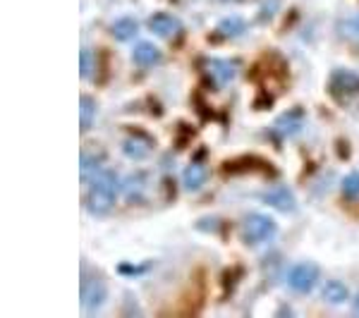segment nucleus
Listing matches in <instances>:
<instances>
[{
	"label": "nucleus",
	"instance_id": "obj_1",
	"mask_svg": "<svg viewBox=\"0 0 359 318\" xmlns=\"http://www.w3.org/2000/svg\"><path fill=\"white\" fill-rule=\"evenodd\" d=\"M120 192V180L113 170H98L91 177L89 184V194H86V211L94 213V216H106L111 213V208L115 206Z\"/></svg>",
	"mask_w": 359,
	"mask_h": 318
},
{
	"label": "nucleus",
	"instance_id": "obj_2",
	"mask_svg": "<svg viewBox=\"0 0 359 318\" xmlns=\"http://www.w3.org/2000/svg\"><path fill=\"white\" fill-rule=\"evenodd\" d=\"M278 228L273 223L271 216H264V213H249V216L242 221V228H240V235H242V242L247 247H259V244H266L276 237Z\"/></svg>",
	"mask_w": 359,
	"mask_h": 318
},
{
	"label": "nucleus",
	"instance_id": "obj_3",
	"mask_svg": "<svg viewBox=\"0 0 359 318\" xmlns=\"http://www.w3.org/2000/svg\"><path fill=\"white\" fill-rule=\"evenodd\" d=\"M287 287L294 292V294H309L311 290L316 287L318 282V268L314 263H297L287 270Z\"/></svg>",
	"mask_w": 359,
	"mask_h": 318
},
{
	"label": "nucleus",
	"instance_id": "obj_4",
	"mask_svg": "<svg viewBox=\"0 0 359 318\" xmlns=\"http://www.w3.org/2000/svg\"><path fill=\"white\" fill-rule=\"evenodd\" d=\"M108 290L103 285V280L96 273H89L82 277V309L84 311H96L98 306L106 302Z\"/></svg>",
	"mask_w": 359,
	"mask_h": 318
},
{
	"label": "nucleus",
	"instance_id": "obj_5",
	"mask_svg": "<svg viewBox=\"0 0 359 318\" xmlns=\"http://www.w3.org/2000/svg\"><path fill=\"white\" fill-rule=\"evenodd\" d=\"M304 125V113L302 108H292V111L283 113L280 118L273 123V137L276 139H287V137H294Z\"/></svg>",
	"mask_w": 359,
	"mask_h": 318
},
{
	"label": "nucleus",
	"instance_id": "obj_6",
	"mask_svg": "<svg viewBox=\"0 0 359 318\" xmlns=\"http://www.w3.org/2000/svg\"><path fill=\"white\" fill-rule=\"evenodd\" d=\"M331 91L335 96H357L359 94V74L352 69H335L331 74Z\"/></svg>",
	"mask_w": 359,
	"mask_h": 318
},
{
	"label": "nucleus",
	"instance_id": "obj_7",
	"mask_svg": "<svg viewBox=\"0 0 359 318\" xmlns=\"http://www.w3.org/2000/svg\"><path fill=\"white\" fill-rule=\"evenodd\" d=\"M120 151H123L130 160H144L149 158L154 151V141L149 137L144 134H130L123 139V144H120Z\"/></svg>",
	"mask_w": 359,
	"mask_h": 318
},
{
	"label": "nucleus",
	"instance_id": "obj_8",
	"mask_svg": "<svg viewBox=\"0 0 359 318\" xmlns=\"http://www.w3.org/2000/svg\"><path fill=\"white\" fill-rule=\"evenodd\" d=\"M149 32H154L156 36H161V39H175L177 34H182V22H180L175 15L156 13L151 20H149Z\"/></svg>",
	"mask_w": 359,
	"mask_h": 318
},
{
	"label": "nucleus",
	"instance_id": "obj_9",
	"mask_svg": "<svg viewBox=\"0 0 359 318\" xmlns=\"http://www.w3.org/2000/svg\"><path fill=\"white\" fill-rule=\"evenodd\" d=\"M235 72H237V65L233 60H218L216 57V60L206 62V74L216 86H225L235 77Z\"/></svg>",
	"mask_w": 359,
	"mask_h": 318
},
{
	"label": "nucleus",
	"instance_id": "obj_10",
	"mask_svg": "<svg viewBox=\"0 0 359 318\" xmlns=\"http://www.w3.org/2000/svg\"><path fill=\"white\" fill-rule=\"evenodd\" d=\"M208 180V167L204 163H199V160H194V163H189L184 167L182 172V184L187 192H199L201 187L206 184Z\"/></svg>",
	"mask_w": 359,
	"mask_h": 318
},
{
	"label": "nucleus",
	"instance_id": "obj_11",
	"mask_svg": "<svg viewBox=\"0 0 359 318\" xmlns=\"http://www.w3.org/2000/svg\"><path fill=\"white\" fill-rule=\"evenodd\" d=\"M264 201L269 204L271 208H278V211H283V213H290L294 211V196L292 192L287 187H273V189H269V192L264 194Z\"/></svg>",
	"mask_w": 359,
	"mask_h": 318
},
{
	"label": "nucleus",
	"instance_id": "obj_12",
	"mask_svg": "<svg viewBox=\"0 0 359 318\" xmlns=\"http://www.w3.org/2000/svg\"><path fill=\"white\" fill-rule=\"evenodd\" d=\"M132 57H135V62L139 67H151L156 62H161V50L156 48L154 43L149 41H142L135 46V50H132Z\"/></svg>",
	"mask_w": 359,
	"mask_h": 318
},
{
	"label": "nucleus",
	"instance_id": "obj_13",
	"mask_svg": "<svg viewBox=\"0 0 359 318\" xmlns=\"http://www.w3.org/2000/svg\"><path fill=\"white\" fill-rule=\"evenodd\" d=\"M338 34H340V39H343V41L359 46V13L345 15L343 20L338 22Z\"/></svg>",
	"mask_w": 359,
	"mask_h": 318
},
{
	"label": "nucleus",
	"instance_id": "obj_14",
	"mask_svg": "<svg viewBox=\"0 0 359 318\" xmlns=\"http://www.w3.org/2000/svg\"><path fill=\"white\" fill-rule=\"evenodd\" d=\"M137 32H139V25L132 17H123V20H118L115 25L111 27V34H113V39L115 41H132V39L137 36Z\"/></svg>",
	"mask_w": 359,
	"mask_h": 318
},
{
	"label": "nucleus",
	"instance_id": "obj_15",
	"mask_svg": "<svg viewBox=\"0 0 359 318\" xmlns=\"http://www.w3.org/2000/svg\"><path fill=\"white\" fill-rule=\"evenodd\" d=\"M321 297H323V302H326V304L338 306V304H343L347 299V287L340 280H331V282H326V285H323Z\"/></svg>",
	"mask_w": 359,
	"mask_h": 318
},
{
	"label": "nucleus",
	"instance_id": "obj_16",
	"mask_svg": "<svg viewBox=\"0 0 359 318\" xmlns=\"http://www.w3.org/2000/svg\"><path fill=\"white\" fill-rule=\"evenodd\" d=\"M218 32L225 39H237V36H245L247 32V22L242 17H225V20L218 25Z\"/></svg>",
	"mask_w": 359,
	"mask_h": 318
},
{
	"label": "nucleus",
	"instance_id": "obj_17",
	"mask_svg": "<svg viewBox=\"0 0 359 318\" xmlns=\"http://www.w3.org/2000/svg\"><path fill=\"white\" fill-rule=\"evenodd\" d=\"M79 106H82V118H79V125H82V132H86L91 125H94L96 101H94V98H91V96H82V101H79Z\"/></svg>",
	"mask_w": 359,
	"mask_h": 318
},
{
	"label": "nucleus",
	"instance_id": "obj_18",
	"mask_svg": "<svg viewBox=\"0 0 359 318\" xmlns=\"http://www.w3.org/2000/svg\"><path fill=\"white\" fill-rule=\"evenodd\" d=\"M343 194L347 199H359V172H350L343 180Z\"/></svg>",
	"mask_w": 359,
	"mask_h": 318
},
{
	"label": "nucleus",
	"instance_id": "obj_19",
	"mask_svg": "<svg viewBox=\"0 0 359 318\" xmlns=\"http://www.w3.org/2000/svg\"><path fill=\"white\" fill-rule=\"evenodd\" d=\"M96 165H98V160L94 158V155H89V153H82V180H86V177H91V175H96Z\"/></svg>",
	"mask_w": 359,
	"mask_h": 318
},
{
	"label": "nucleus",
	"instance_id": "obj_20",
	"mask_svg": "<svg viewBox=\"0 0 359 318\" xmlns=\"http://www.w3.org/2000/svg\"><path fill=\"white\" fill-rule=\"evenodd\" d=\"M82 77H91V72H94V53H91L89 48H82Z\"/></svg>",
	"mask_w": 359,
	"mask_h": 318
},
{
	"label": "nucleus",
	"instance_id": "obj_21",
	"mask_svg": "<svg viewBox=\"0 0 359 318\" xmlns=\"http://www.w3.org/2000/svg\"><path fill=\"white\" fill-rule=\"evenodd\" d=\"M278 5H280V0H264V5H262V17H259V20L262 22H269L271 17H273V13L278 10Z\"/></svg>",
	"mask_w": 359,
	"mask_h": 318
},
{
	"label": "nucleus",
	"instance_id": "obj_22",
	"mask_svg": "<svg viewBox=\"0 0 359 318\" xmlns=\"http://www.w3.org/2000/svg\"><path fill=\"white\" fill-rule=\"evenodd\" d=\"M357 311H359V297H357Z\"/></svg>",
	"mask_w": 359,
	"mask_h": 318
}]
</instances>
